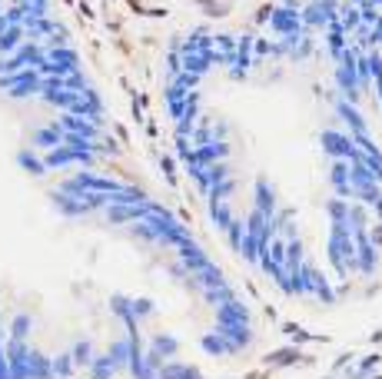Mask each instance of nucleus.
I'll use <instances>...</instances> for the list:
<instances>
[{
  "label": "nucleus",
  "instance_id": "1a4fd4ad",
  "mask_svg": "<svg viewBox=\"0 0 382 379\" xmlns=\"http://www.w3.org/2000/svg\"><path fill=\"white\" fill-rule=\"evenodd\" d=\"M229 156V140H213V143H203V147H193V160L210 167L216 160H226Z\"/></svg>",
  "mask_w": 382,
  "mask_h": 379
},
{
  "label": "nucleus",
  "instance_id": "c756f323",
  "mask_svg": "<svg viewBox=\"0 0 382 379\" xmlns=\"http://www.w3.org/2000/svg\"><path fill=\"white\" fill-rule=\"evenodd\" d=\"M200 346H203L210 356H226V342H223L220 333H203V336H200Z\"/></svg>",
  "mask_w": 382,
  "mask_h": 379
},
{
  "label": "nucleus",
  "instance_id": "ddd939ff",
  "mask_svg": "<svg viewBox=\"0 0 382 379\" xmlns=\"http://www.w3.org/2000/svg\"><path fill=\"white\" fill-rule=\"evenodd\" d=\"M346 30L339 27V20H332V23H326V50H329V57L339 63V57H343V50H346Z\"/></svg>",
  "mask_w": 382,
  "mask_h": 379
},
{
  "label": "nucleus",
  "instance_id": "7ed1b4c3",
  "mask_svg": "<svg viewBox=\"0 0 382 379\" xmlns=\"http://www.w3.org/2000/svg\"><path fill=\"white\" fill-rule=\"evenodd\" d=\"M319 143H323V153L329 160H356L359 150L352 143L349 133H336V130H323L319 133Z\"/></svg>",
  "mask_w": 382,
  "mask_h": 379
},
{
  "label": "nucleus",
  "instance_id": "a878e982",
  "mask_svg": "<svg viewBox=\"0 0 382 379\" xmlns=\"http://www.w3.org/2000/svg\"><path fill=\"white\" fill-rule=\"evenodd\" d=\"M382 196V187L379 183H365V187H352V200H359L363 207H372L376 200Z\"/></svg>",
  "mask_w": 382,
  "mask_h": 379
},
{
  "label": "nucleus",
  "instance_id": "f3484780",
  "mask_svg": "<svg viewBox=\"0 0 382 379\" xmlns=\"http://www.w3.org/2000/svg\"><path fill=\"white\" fill-rule=\"evenodd\" d=\"M187 240H193V236H190V229L183 227L180 220H173L170 227L160 233V240H156V243H163V247H180V243H187Z\"/></svg>",
  "mask_w": 382,
  "mask_h": 379
},
{
  "label": "nucleus",
  "instance_id": "a211bd4d",
  "mask_svg": "<svg viewBox=\"0 0 382 379\" xmlns=\"http://www.w3.org/2000/svg\"><path fill=\"white\" fill-rule=\"evenodd\" d=\"M299 20H303L306 30H319V27H326V17H323V10H319L316 0H309V3L299 7Z\"/></svg>",
  "mask_w": 382,
  "mask_h": 379
},
{
  "label": "nucleus",
  "instance_id": "9d476101",
  "mask_svg": "<svg viewBox=\"0 0 382 379\" xmlns=\"http://www.w3.org/2000/svg\"><path fill=\"white\" fill-rule=\"evenodd\" d=\"M190 280H193V286L196 289H210V286H220V283H226V273L220 269V266L213 263H203L196 273H190Z\"/></svg>",
  "mask_w": 382,
  "mask_h": 379
},
{
  "label": "nucleus",
  "instance_id": "2f4dec72",
  "mask_svg": "<svg viewBox=\"0 0 382 379\" xmlns=\"http://www.w3.org/2000/svg\"><path fill=\"white\" fill-rule=\"evenodd\" d=\"M379 362H382V356H376V353H372V356L359 360V366H356V369H352V373H349L346 379H365L369 373H372V369H376V366H379Z\"/></svg>",
  "mask_w": 382,
  "mask_h": 379
},
{
  "label": "nucleus",
  "instance_id": "c03bdc74",
  "mask_svg": "<svg viewBox=\"0 0 382 379\" xmlns=\"http://www.w3.org/2000/svg\"><path fill=\"white\" fill-rule=\"evenodd\" d=\"M372 47H382V14H379V20L369 27V50Z\"/></svg>",
  "mask_w": 382,
  "mask_h": 379
},
{
  "label": "nucleus",
  "instance_id": "6e6552de",
  "mask_svg": "<svg viewBox=\"0 0 382 379\" xmlns=\"http://www.w3.org/2000/svg\"><path fill=\"white\" fill-rule=\"evenodd\" d=\"M150 207H153L150 196L143 203H136V207H107V220L110 223H136V220H143L150 213Z\"/></svg>",
  "mask_w": 382,
  "mask_h": 379
},
{
  "label": "nucleus",
  "instance_id": "8fccbe9b",
  "mask_svg": "<svg viewBox=\"0 0 382 379\" xmlns=\"http://www.w3.org/2000/svg\"><path fill=\"white\" fill-rule=\"evenodd\" d=\"M283 7H289V10H299V7H303V0H283Z\"/></svg>",
  "mask_w": 382,
  "mask_h": 379
},
{
  "label": "nucleus",
  "instance_id": "49530a36",
  "mask_svg": "<svg viewBox=\"0 0 382 379\" xmlns=\"http://www.w3.org/2000/svg\"><path fill=\"white\" fill-rule=\"evenodd\" d=\"M369 240H372V247H376V249L382 247V223H379L376 229H372V233H369Z\"/></svg>",
  "mask_w": 382,
  "mask_h": 379
},
{
  "label": "nucleus",
  "instance_id": "ea45409f",
  "mask_svg": "<svg viewBox=\"0 0 382 379\" xmlns=\"http://www.w3.org/2000/svg\"><path fill=\"white\" fill-rule=\"evenodd\" d=\"M156 313V303L153 300H134V316L136 320H147V316H153Z\"/></svg>",
  "mask_w": 382,
  "mask_h": 379
},
{
  "label": "nucleus",
  "instance_id": "412c9836",
  "mask_svg": "<svg viewBox=\"0 0 382 379\" xmlns=\"http://www.w3.org/2000/svg\"><path fill=\"white\" fill-rule=\"evenodd\" d=\"M229 300H236V289L226 283H220V286H210V289H203V303H210V306H220V303H229Z\"/></svg>",
  "mask_w": 382,
  "mask_h": 379
},
{
  "label": "nucleus",
  "instance_id": "c9c22d12",
  "mask_svg": "<svg viewBox=\"0 0 382 379\" xmlns=\"http://www.w3.org/2000/svg\"><path fill=\"white\" fill-rule=\"evenodd\" d=\"M70 356H74V366H87V362L94 360V346H90L87 340H80L74 346V353H70Z\"/></svg>",
  "mask_w": 382,
  "mask_h": 379
},
{
  "label": "nucleus",
  "instance_id": "58836bf2",
  "mask_svg": "<svg viewBox=\"0 0 382 379\" xmlns=\"http://www.w3.org/2000/svg\"><path fill=\"white\" fill-rule=\"evenodd\" d=\"M200 80H203V76L190 74V70H180V74L173 76V83H180V87H187V90H196V87H200Z\"/></svg>",
  "mask_w": 382,
  "mask_h": 379
},
{
  "label": "nucleus",
  "instance_id": "e433bc0d",
  "mask_svg": "<svg viewBox=\"0 0 382 379\" xmlns=\"http://www.w3.org/2000/svg\"><path fill=\"white\" fill-rule=\"evenodd\" d=\"M223 233L229 236V247H233V249H240V243H243V233H246V227H243V223H240V220L233 216V220H229V227L223 229Z\"/></svg>",
  "mask_w": 382,
  "mask_h": 379
},
{
  "label": "nucleus",
  "instance_id": "f257e3e1",
  "mask_svg": "<svg viewBox=\"0 0 382 379\" xmlns=\"http://www.w3.org/2000/svg\"><path fill=\"white\" fill-rule=\"evenodd\" d=\"M326 256H329V263L332 269L339 273V280L346 276H352L359 266H356V243H352V229L346 220H332V227H329V247H326Z\"/></svg>",
  "mask_w": 382,
  "mask_h": 379
},
{
  "label": "nucleus",
  "instance_id": "a19ab883",
  "mask_svg": "<svg viewBox=\"0 0 382 379\" xmlns=\"http://www.w3.org/2000/svg\"><path fill=\"white\" fill-rule=\"evenodd\" d=\"M206 170H210V180H213V183H220V180H226V176H229L226 160H216V163H210Z\"/></svg>",
  "mask_w": 382,
  "mask_h": 379
},
{
  "label": "nucleus",
  "instance_id": "f8f14e48",
  "mask_svg": "<svg viewBox=\"0 0 382 379\" xmlns=\"http://www.w3.org/2000/svg\"><path fill=\"white\" fill-rule=\"evenodd\" d=\"M216 322H226V326H236V322H249V309L240 300H229V303L216 306Z\"/></svg>",
  "mask_w": 382,
  "mask_h": 379
},
{
  "label": "nucleus",
  "instance_id": "5701e85b",
  "mask_svg": "<svg viewBox=\"0 0 382 379\" xmlns=\"http://www.w3.org/2000/svg\"><path fill=\"white\" fill-rule=\"evenodd\" d=\"M246 263H259V256H266L263 249H259V240L253 236V233H243V243H240V249H236Z\"/></svg>",
  "mask_w": 382,
  "mask_h": 379
},
{
  "label": "nucleus",
  "instance_id": "c85d7f7f",
  "mask_svg": "<svg viewBox=\"0 0 382 379\" xmlns=\"http://www.w3.org/2000/svg\"><path fill=\"white\" fill-rule=\"evenodd\" d=\"M369 207H363V203H349V216H346V223H349V229H369V213H365Z\"/></svg>",
  "mask_w": 382,
  "mask_h": 379
},
{
  "label": "nucleus",
  "instance_id": "9b49d317",
  "mask_svg": "<svg viewBox=\"0 0 382 379\" xmlns=\"http://www.w3.org/2000/svg\"><path fill=\"white\" fill-rule=\"evenodd\" d=\"M336 114L343 116L346 127H349L352 133H369V123H365V116L359 114V107H356V103H346L343 96H339V100H336Z\"/></svg>",
  "mask_w": 382,
  "mask_h": 379
},
{
  "label": "nucleus",
  "instance_id": "603ef678",
  "mask_svg": "<svg viewBox=\"0 0 382 379\" xmlns=\"http://www.w3.org/2000/svg\"><path fill=\"white\" fill-rule=\"evenodd\" d=\"M372 209H376V216H379V220H382V196H379V200H376V203H372Z\"/></svg>",
  "mask_w": 382,
  "mask_h": 379
},
{
  "label": "nucleus",
  "instance_id": "de8ad7c7",
  "mask_svg": "<svg viewBox=\"0 0 382 379\" xmlns=\"http://www.w3.org/2000/svg\"><path fill=\"white\" fill-rule=\"evenodd\" d=\"M213 136H216V140H226V123H216V127H213Z\"/></svg>",
  "mask_w": 382,
  "mask_h": 379
},
{
  "label": "nucleus",
  "instance_id": "4c0bfd02",
  "mask_svg": "<svg viewBox=\"0 0 382 379\" xmlns=\"http://www.w3.org/2000/svg\"><path fill=\"white\" fill-rule=\"evenodd\" d=\"M213 47H216L220 54H236V37H233V34H216V37H213Z\"/></svg>",
  "mask_w": 382,
  "mask_h": 379
},
{
  "label": "nucleus",
  "instance_id": "79ce46f5",
  "mask_svg": "<svg viewBox=\"0 0 382 379\" xmlns=\"http://www.w3.org/2000/svg\"><path fill=\"white\" fill-rule=\"evenodd\" d=\"M312 54V40L306 37V30H303V37H299V43H296V50H293V60H303Z\"/></svg>",
  "mask_w": 382,
  "mask_h": 379
},
{
  "label": "nucleus",
  "instance_id": "37998d69",
  "mask_svg": "<svg viewBox=\"0 0 382 379\" xmlns=\"http://www.w3.org/2000/svg\"><path fill=\"white\" fill-rule=\"evenodd\" d=\"M180 70H183V57H180L176 50H170V54H167V74H170V80L180 74Z\"/></svg>",
  "mask_w": 382,
  "mask_h": 379
},
{
  "label": "nucleus",
  "instance_id": "aec40b11",
  "mask_svg": "<svg viewBox=\"0 0 382 379\" xmlns=\"http://www.w3.org/2000/svg\"><path fill=\"white\" fill-rule=\"evenodd\" d=\"M150 349H156L163 360H170V356H176L180 353V340L176 336H170V333H156L150 340Z\"/></svg>",
  "mask_w": 382,
  "mask_h": 379
},
{
  "label": "nucleus",
  "instance_id": "f03ea898",
  "mask_svg": "<svg viewBox=\"0 0 382 379\" xmlns=\"http://www.w3.org/2000/svg\"><path fill=\"white\" fill-rule=\"evenodd\" d=\"M352 243H356V273L359 276H372L379 269V249L372 247L369 240V229H352Z\"/></svg>",
  "mask_w": 382,
  "mask_h": 379
},
{
  "label": "nucleus",
  "instance_id": "09e8293b",
  "mask_svg": "<svg viewBox=\"0 0 382 379\" xmlns=\"http://www.w3.org/2000/svg\"><path fill=\"white\" fill-rule=\"evenodd\" d=\"M269 14H273V7H263V10L256 14V20H259V23H266V20H269Z\"/></svg>",
  "mask_w": 382,
  "mask_h": 379
},
{
  "label": "nucleus",
  "instance_id": "423d86ee",
  "mask_svg": "<svg viewBox=\"0 0 382 379\" xmlns=\"http://www.w3.org/2000/svg\"><path fill=\"white\" fill-rule=\"evenodd\" d=\"M253 207L259 209L263 216H273L276 213V207H279V196H276V190H273V183H269L266 176H259L256 183H253Z\"/></svg>",
  "mask_w": 382,
  "mask_h": 379
},
{
  "label": "nucleus",
  "instance_id": "3c124183",
  "mask_svg": "<svg viewBox=\"0 0 382 379\" xmlns=\"http://www.w3.org/2000/svg\"><path fill=\"white\" fill-rule=\"evenodd\" d=\"M163 170H167V176H170V180H173V160H170V156L163 160Z\"/></svg>",
  "mask_w": 382,
  "mask_h": 379
},
{
  "label": "nucleus",
  "instance_id": "7c9ffc66",
  "mask_svg": "<svg viewBox=\"0 0 382 379\" xmlns=\"http://www.w3.org/2000/svg\"><path fill=\"white\" fill-rule=\"evenodd\" d=\"M233 193H236V180H233V176H226V180L213 183L206 196H210V203H213V200H226V196H233Z\"/></svg>",
  "mask_w": 382,
  "mask_h": 379
},
{
  "label": "nucleus",
  "instance_id": "393cba45",
  "mask_svg": "<svg viewBox=\"0 0 382 379\" xmlns=\"http://www.w3.org/2000/svg\"><path fill=\"white\" fill-rule=\"evenodd\" d=\"M329 183H332V190L349 187V160H332V167H329Z\"/></svg>",
  "mask_w": 382,
  "mask_h": 379
},
{
  "label": "nucleus",
  "instance_id": "0eeeda50",
  "mask_svg": "<svg viewBox=\"0 0 382 379\" xmlns=\"http://www.w3.org/2000/svg\"><path fill=\"white\" fill-rule=\"evenodd\" d=\"M336 83L343 90L346 103H359L363 100V90H359V80H356V70L349 63H336Z\"/></svg>",
  "mask_w": 382,
  "mask_h": 379
},
{
  "label": "nucleus",
  "instance_id": "72a5a7b5",
  "mask_svg": "<svg viewBox=\"0 0 382 379\" xmlns=\"http://www.w3.org/2000/svg\"><path fill=\"white\" fill-rule=\"evenodd\" d=\"M90 369H94V379H110L116 373L110 356H96V360H90Z\"/></svg>",
  "mask_w": 382,
  "mask_h": 379
},
{
  "label": "nucleus",
  "instance_id": "2eb2a0df",
  "mask_svg": "<svg viewBox=\"0 0 382 379\" xmlns=\"http://www.w3.org/2000/svg\"><path fill=\"white\" fill-rule=\"evenodd\" d=\"M216 50V47H213ZM213 50H206V54H180L183 57V70H190V74L196 76H206L213 70Z\"/></svg>",
  "mask_w": 382,
  "mask_h": 379
},
{
  "label": "nucleus",
  "instance_id": "4468645a",
  "mask_svg": "<svg viewBox=\"0 0 382 379\" xmlns=\"http://www.w3.org/2000/svg\"><path fill=\"white\" fill-rule=\"evenodd\" d=\"M156 379H203V373L196 366H187V362H173L167 360L160 369H156Z\"/></svg>",
  "mask_w": 382,
  "mask_h": 379
},
{
  "label": "nucleus",
  "instance_id": "4be33fe9",
  "mask_svg": "<svg viewBox=\"0 0 382 379\" xmlns=\"http://www.w3.org/2000/svg\"><path fill=\"white\" fill-rule=\"evenodd\" d=\"M303 260H306V249H303V240L296 236V240H286V273H296L299 266H303Z\"/></svg>",
  "mask_w": 382,
  "mask_h": 379
},
{
  "label": "nucleus",
  "instance_id": "20e7f679",
  "mask_svg": "<svg viewBox=\"0 0 382 379\" xmlns=\"http://www.w3.org/2000/svg\"><path fill=\"white\" fill-rule=\"evenodd\" d=\"M213 333H220V336H223L226 353H240V349H246L249 342H253V329H249V322H236V326L216 322V329H213Z\"/></svg>",
  "mask_w": 382,
  "mask_h": 379
},
{
  "label": "nucleus",
  "instance_id": "a18cd8bd",
  "mask_svg": "<svg viewBox=\"0 0 382 379\" xmlns=\"http://www.w3.org/2000/svg\"><path fill=\"white\" fill-rule=\"evenodd\" d=\"M193 127H196L193 120H176V136H190Z\"/></svg>",
  "mask_w": 382,
  "mask_h": 379
},
{
  "label": "nucleus",
  "instance_id": "b1692460",
  "mask_svg": "<svg viewBox=\"0 0 382 379\" xmlns=\"http://www.w3.org/2000/svg\"><path fill=\"white\" fill-rule=\"evenodd\" d=\"M107 356H110V362H114V369H127V360H130V340H114Z\"/></svg>",
  "mask_w": 382,
  "mask_h": 379
},
{
  "label": "nucleus",
  "instance_id": "6ab92c4d",
  "mask_svg": "<svg viewBox=\"0 0 382 379\" xmlns=\"http://www.w3.org/2000/svg\"><path fill=\"white\" fill-rule=\"evenodd\" d=\"M60 140H63V130L57 123L54 127H40L34 133V147H40V150H54V147H60Z\"/></svg>",
  "mask_w": 382,
  "mask_h": 379
},
{
  "label": "nucleus",
  "instance_id": "473e14b6",
  "mask_svg": "<svg viewBox=\"0 0 382 379\" xmlns=\"http://www.w3.org/2000/svg\"><path fill=\"white\" fill-rule=\"evenodd\" d=\"M299 356H303V353L289 346V349H279V353H273L266 362H269V366H293V362H299Z\"/></svg>",
  "mask_w": 382,
  "mask_h": 379
},
{
  "label": "nucleus",
  "instance_id": "f704fd0d",
  "mask_svg": "<svg viewBox=\"0 0 382 379\" xmlns=\"http://www.w3.org/2000/svg\"><path fill=\"white\" fill-rule=\"evenodd\" d=\"M326 213H329V220H346L349 216V203L343 196H332V200H326Z\"/></svg>",
  "mask_w": 382,
  "mask_h": 379
},
{
  "label": "nucleus",
  "instance_id": "39448f33",
  "mask_svg": "<svg viewBox=\"0 0 382 379\" xmlns=\"http://www.w3.org/2000/svg\"><path fill=\"white\" fill-rule=\"evenodd\" d=\"M269 23H273V30L283 37V34H303V20H299V10H289V7H273V14H269Z\"/></svg>",
  "mask_w": 382,
  "mask_h": 379
},
{
  "label": "nucleus",
  "instance_id": "cd10ccee",
  "mask_svg": "<svg viewBox=\"0 0 382 379\" xmlns=\"http://www.w3.org/2000/svg\"><path fill=\"white\" fill-rule=\"evenodd\" d=\"M339 27H343L346 34H352L359 27V7L356 3H343L339 7Z\"/></svg>",
  "mask_w": 382,
  "mask_h": 379
},
{
  "label": "nucleus",
  "instance_id": "dca6fc26",
  "mask_svg": "<svg viewBox=\"0 0 382 379\" xmlns=\"http://www.w3.org/2000/svg\"><path fill=\"white\" fill-rule=\"evenodd\" d=\"M213 50V37L206 30H196L190 40H180V47H176V54H206Z\"/></svg>",
  "mask_w": 382,
  "mask_h": 379
},
{
  "label": "nucleus",
  "instance_id": "5fc2aeb1",
  "mask_svg": "<svg viewBox=\"0 0 382 379\" xmlns=\"http://www.w3.org/2000/svg\"><path fill=\"white\" fill-rule=\"evenodd\" d=\"M369 3H372V7H382V0H369Z\"/></svg>",
  "mask_w": 382,
  "mask_h": 379
},
{
  "label": "nucleus",
  "instance_id": "864d4df0",
  "mask_svg": "<svg viewBox=\"0 0 382 379\" xmlns=\"http://www.w3.org/2000/svg\"><path fill=\"white\" fill-rule=\"evenodd\" d=\"M376 94H379V107H382V83H379V87H376Z\"/></svg>",
  "mask_w": 382,
  "mask_h": 379
},
{
  "label": "nucleus",
  "instance_id": "bb28decb",
  "mask_svg": "<svg viewBox=\"0 0 382 379\" xmlns=\"http://www.w3.org/2000/svg\"><path fill=\"white\" fill-rule=\"evenodd\" d=\"M210 216H213V223H216L220 229H226L229 220H233V209H229L226 200H213V203H210Z\"/></svg>",
  "mask_w": 382,
  "mask_h": 379
}]
</instances>
